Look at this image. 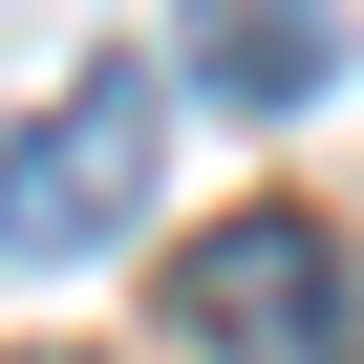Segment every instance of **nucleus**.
<instances>
[{
	"instance_id": "nucleus-1",
	"label": "nucleus",
	"mask_w": 364,
	"mask_h": 364,
	"mask_svg": "<svg viewBox=\"0 0 364 364\" xmlns=\"http://www.w3.org/2000/svg\"><path fill=\"white\" fill-rule=\"evenodd\" d=\"M150 215V65H86L65 107L0 129V257H107Z\"/></svg>"
},
{
	"instance_id": "nucleus-2",
	"label": "nucleus",
	"mask_w": 364,
	"mask_h": 364,
	"mask_svg": "<svg viewBox=\"0 0 364 364\" xmlns=\"http://www.w3.org/2000/svg\"><path fill=\"white\" fill-rule=\"evenodd\" d=\"M193 321L236 364H343V236L321 215H215L193 236Z\"/></svg>"
},
{
	"instance_id": "nucleus-3",
	"label": "nucleus",
	"mask_w": 364,
	"mask_h": 364,
	"mask_svg": "<svg viewBox=\"0 0 364 364\" xmlns=\"http://www.w3.org/2000/svg\"><path fill=\"white\" fill-rule=\"evenodd\" d=\"M171 43H193L215 107H321L343 86V0H171Z\"/></svg>"
},
{
	"instance_id": "nucleus-4",
	"label": "nucleus",
	"mask_w": 364,
	"mask_h": 364,
	"mask_svg": "<svg viewBox=\"0 0 364 364\" xmlns=\"http://www.w3.org/2000/svg\"><path fill=\"white\" fill-rule=\"evenodd\" d=\"M43 364H65V343H43Z\"/></svg>"
}]
</instances>
